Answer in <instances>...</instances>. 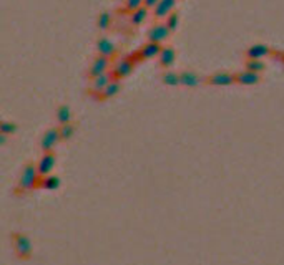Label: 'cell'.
<instances>
[{
  "label": "cell",
  "mask_w": 284,
  "mask_h": 265,
  "mask_svg": "<svg viewBox=\"0 0 284 265\" xmlns=\"http://www.w3.org/2000/svg\"><path fill=\"white\" fill-rule=\"evenodd\" d=\"M39 181H40V176L37 173L35 164H27L22 171L20 181H18V189H20L22 192L32 191V189H35L39 186Z\"/></svg>",
  "instance_id": "cell-1"
},
{
  "label": "cell",
  "mask_w": 284,
  "mask_h": 265,
  "mask_svg": "<svg viewBox=\"0 0 284 265\" xmlns=\"http://www.w3.org/2000/svg\"><path fill=\"white\" fill-rule=\"evenodd\" d=\"M12 241H14V249L17 252V257L22 258V260H27V258L32 257V242L30 239L22 234V232H17L12 237Z\"/></svg>",
  "instance_id": "cell-2"
},
{
  "label": "cell",
  "mask_w": 284,
  "mask_h": 265,
  "mask_svg": "<svg viewBox=\"0 0 284 265\" xmlns=\"http://www.w3.org/2000/svg\"><path fill=\"white\" fill-rule=\"evenodd\" d=\"M60 140V132L59 128H50L42 135V140H40V149L43 153H52L53 148L59 144Z\"/></svg>",
  "instance_id": "cell-3"
},
{
  "label": "cell",
  "mask_w": 284,
  "mask_h": 265,
  "mask_svg": "<svg viewBox=\"0 0 284 265\" xmlns=\"http://www.w3.org/2000/svg\"><path fill=\"white\" fill-rule=\"evenodd\" d=\"M111 68V63L110 58H106V56H97L92 65H90V70H88V77L95 78V77H100V75H103L106 72H110Z\"/></svg>",
  "instance_id": "cell-4"
},
{
  "label": "cell",
  "mask_w": 284,
  "mask_h": 265,
  "mask_svg": "<svg viewBox=\"0 0 284 265\" xmlns=\"http://www.w3.org/2000/svg\"><path fill=\"white\" fill-rule=\"evenodd\" d=\"M55 161H56V157H55L53 153H43V156L40 157V161L35 164L37 173H39L40 178H43V176H48L50 173L53 171Z\"/></svg>",
  "instance_id": "cell-5"
},
{
  "label": "cell",
  "mask_w": 284,
  "mask_h": 265,
  "mask_svg": "<svg viewBox=\"0 0 284 265\" xmlns=\"http://www.w3.org/2000/svg\"><path fill=\"white\" fill-rule=\"evenodd\" d=\"M133 68H135L133 61H131L130 58H123V60L117 61V65L110 68V72L115 80H122L125 77H128V75L133 72Z\"/></svg>",
  "instance_id": "cell-6"
},
{
  "label": "cell",
  "mask_w": 284,
  "mask_h": 265,
  "mask_svg": "<svg viewBox=\"0 0 284 265\" xmlns=\"http://www.w3.org/2000/svg\"><path fill=\"white\" fill-rule=\"evenodd\" d=\"M206 83L213 85V86H228V85L236 83V81H235V75H233V73L216 72V73H213L211 77L206 78Z\"/></svg>",
  "instance_id": "cell-7"
},
{
  "label": "cell",
  "mask_w": 284,
  "mask_h": 265,
  "mask_svg": "<svg viewBox=\"0 0 284 265\" xmlns=\"http://www.w3.org/2000/svg\"><path fill=\"white\" fill-rule=\"evenodd\" d=\"M169 34H172V31L168 30V27L165 23H156L148 30V42L161 43V42H165L168 39Z\"/></svg>",
  "instance_id": "cell-8"
},
{
  "label": "cell",
  "mask_w": 284,
  "mask_h": 265,
  "mask_svg": "<svg viewBox=\"0 0 284 265\" xmlns=\"http://www.w3.org/2000/svg\"><path fill=\"white\" fill-rule=\"evenodd\" d=\"M271 52H273V50H271L266 43H254V45H251L248 50H246L244 55L248 60H261V58H264V56L271 55Z\"/></svg>",
  "instance_id": "cell-9"
},
{
  "label": "cell",
  "mask_w": 284,
  "mask_h": 265,
  "mask_svg": "<svg viewBox=\"0 0 284 265\" xmlns=\"http://www.w3.org/2000/svg\"><path fill=\"white\" fill-rule=\"evenodd\" d=\"M176 7V0H160L153 9L155 18H166Z\"/></svg>",
  "instance_id": "cell-10"
},
{
  "label": "cell",
  "mask_w": 284,
  "mask_h": 265,
  "mask_svg": "<svg viewBox=\"0 0 284 265\" xmlns=\"http://www.w3.org/2000/svg\"><path fill=\"white\" fill-rule=\"evenodd\" d=\"M111 80H115V78H113L111 72H106L103 75H100V77H95V78H92L90 90L95 91V93H102L105 90V86L108 85Z\"/></svg>",
  "instance_id": "cell-11"
},
{
  "label": "cell",
  "mask_w": 284,
  "mask_h": 265,
  "mask_svg": "<svg viewBox=\"0 0 284 265\" xmlns=\"http://www.w3.org/2000/svg\"><path fill=\"white\" fill-rule=\"evenodd\" d=\"M161 43H155V42H147L145 45L140 48V56H141V60H148V58H155V56L160 55L161 52Z\"/></svg>",
  "instance_id": "cell-12"
},
{
  "label": "cell",
  "mask_w": 284,
  "mask_h": 265,
  "mask_svg": "<svg viewBox=\"0 0 284 265\" xmlns=\"http://www.w3.org/2000/svg\"><path fill=\"white\" fill-rule=\"evenodd\" d=\"M235 81L239 85H256L261 81V73H252V72H239L235 75Z\"/></svg>",
  "instance_id": "cell-13"
},
{
  "label": "cell",
  "mask_w": 284,
  "mask_h": 265,
  "mask_svg": "<svg viewBox=\"0 0 284 265\" xmlns=\"http://www.w3.org/2000/svg\"><path fill=\"white\" fill-rule=\"evenodd\" d=\"M97 50L100 56H106V58H110V56H113V53H115V43H113L110 39H105V37H102V39H98L97 42Z\"/></svg>",
  "instance_id": "cell-14"
},
{
  "label": "cell",
  "mask_w": 284,
  "mask_h": 265,
  "mask_svg": "<svg viewBox=\"0 0 284 265\" xmlns=\"http://www.w3.org/2000/svg\"><path fill=\"white\" fill-rule=\"evenodd\" d=\"M200 83H201V78L194 72L186 70V72L180 73V85L186 86V88H196Z\"/></svg>",
  "instance_id": "cell-15"
},
{
  "label": "cell",
  "mask_w": 284,
  "mask_h": 265,
  "mask_svg": "<svg viewBox=\"0 0 284 265\" xmlns=\"http://www.w3.org/2000/svg\"><path fill=\"white\" fill-rule=\"evenodd\" d=\"M158 58H160V65L161 67H165V68L172 67L173 63H175V60H176L175 48H172V47H163L160 55H158Z\"/></svg>",
  "instance_id": "cell-16"
},
{
  "label": "cell",
  "mask_w": 284,
  "mask_h": 265,
  "mask_svg": "<svg viewBox=\"0 0 284 265\" xmlns=\"http://www.w3.org/2000/svg\"><path fill=\"white\" fill-rule=\"evenodd\" d=\"M72 119H73V113L68 105H60L59 108H56V121L60 123V126L72 123Z\"/></svg>",
  "instance_id": "cell-17"
},
{
  "label": "cell",
  "mask_w": 284,
  "mask_h": 265,
  "mask_svg": "<svg viewBox=\"0 0 284 265\" xmlns=\"http://www.w3.org/2000/svg\"><path fill=\"white\" fill-rule=\"evenodd\" d=\"M120 90H122V83H120V80H111L100 94H102L103 100H106V98H113L115 94H118Z\"/></svg>",
  "instance_id": "cell-18"
},
{
  "label": "cell",
  "mask_w": 284,
  "mask_h": 265,
  "mask_svg": "<svg viewBox=\"0 0 284 265\" xmlns=\"http://www.w3.org/2000/svg\"><path fill=\"white\" fill-rule=\"evenodd\" d=\"M147 17H148V9L140 7L138 10L131 12V15H130V23H131V25H141L145 20H147Z\"/></svg>",
  "instance_id": "cell-19"
},
{
  "label": "cell",
  "mask_w": 284,
  "mask_h": 265,
  "mask_svg": "<svg viewBox=\"0 0 284 265\" xmlns=\"http://www.w3.org/2000/svg\"><path fill=\"white\" fill-rule=\"evenodd\" d=\"M39 184H40L43 189H59V186H60V179L56 178V176L48 174V176H43V178H40Z\"/></svg>",
  "instance_id": "cell-20"
},
{
  "label": "cell",
  "mask_w": 284,
  "mask_h": 265,
  "mask_svg": "<svg viewBox=\"0 0 284 265\" xmlns=\"http://www.w3.org/2000/svg\"><path fill=\"white\" fill-rule=\"evenodd\" d=\"M75 131H77V128L72 124V123H68V124H62L60 128H59V132H60V140L62 141H68V140H72L73 135H75Z\"/></svg>",
  "instance_id": "cell-21"
},
{
  "label": "cell",
  "mask_w": 284,
  "mask_h": 265,
  "mask_svg": "<svg viewBox=\"0 0 284 265\" xmlns=\"http://www.w3.org/2000/svg\"><path fill=\"white\" fill-rule=\"evenodd\" d=\"M161 81L168 86H178L180 85V73L175 72H165L161 77Z\"/></svg>",
  "instance_id": "cell-22"
},
{
  "label": "cell",
  "mask_w": 284,
  "mask_h": 265,
  "mask_svg": "<svg viewBox=\"0 0 284 265\" xmlns=\"http://www.w3.org/2000/svg\"><path fill=\"white\" fill-rule=\"evenodd\" d=\"M246 72H252V73H261L264 72L266 65L261 60H246Z\"/></svg>",
  "instance_id": "cell-23"
},
{
  "label": "cell",
  "mask_w": 284,
  "mask_h": 265,
  "mask_svg": "<svg viewBox=\"0 0 284 265\" xmlns=\"http://www.w3.org/2000/svg\"><path fill=\"white\" fill-rule=\"evenodd\" d=\"M97 25H98V28H100V30H106V28H108L110 25H111V14H110V12L103 10L102 14L98 15Z\"/></svg>",
  "instance_id": "cell-24"
},
{
  "label": "cell",
  "mask_w": 284,
  "mask_h": 265,
  "mask_svg": "<svg viewBox=\"0 0 284 265\" xmlns=\"http://www.w3.org/2000/svg\"><path fill=\"white\" fill-rule=\"evenodd\" d=\"M178 23H180V14L178 12H172L166 18H165V25L168 27L169 31H173L178 28Z\"/></svg>",
  "instance_id": "cell-25"
},
{
  "label": "cell",
  "mask_w": 284,
  "mask_h": 265,
  "mask_svg": "<svg viewBox=\"0 0 284 265\" xmlns=\"http://www.w3.org/2000/svg\"><path fill=\"white\" fill-rule=\"evenodd\" d=\"M17 131V124L15 123H12V121H0V135H4V136H10V135H14V132Z\"/></svg>",
  "instance_id": "cell-26"
},
{
  "label": "cell",
  "mask_w": 284,
  "mask_h": 265,
  "mask_svg": "<svg viewBox=\"0 0 284 265\" xmlns=\"http://www.w3.org/2000/svg\"><path fill=\"white\" fill-rule=\"evenodd\" d=\"M143 7V0H125V9L128 12H135Z\"/></svg>",
  "instance_id": "cell-27"
},
{
  "label": "cell",
  "mask_w": 284,
  "mask_h": 265,
  "mask_svg": "<svg viewBox=\"0 0 284 265\" xmlns=\"http://www.w3.org/2000/svg\"><path fill=\"white\" fill-rule=\"evenodd\" d=\"M160 2V0H143V7L145 9H155L156 7V4Z\"/></svg>",
  "instance_id": "cell-28"
},
{
  "label": "cell",
  "mask_w": 284,
  "mask_h": 265,
  "mask_svg": "<svg viewBox=\"0 0 284 265\" xmlns=\"http://www.w3.org/2000/svg\"><path fill=\"white\" fill-rule=\"evenodd\" d=\"M7 140H9V138H7V136L0 135V146H2V144H5V143H7Z\"/></svg>",
  "instance_id": "cell-29"
},
{
  "label": "cell",
  "mask_w": 284,
  "mask_h": 265,
  "mask_svg": "<svg viewBox=\"0 0 284 265\" xmlns=\"http://www.w3.org/2000/svg\"><path fill=\"white\" fill-rule=\"evenodd\" d=\"M276 53H277V55H276L277 60H281V61L284 63V52H276Z\"/></svg>",
  "instance_id": "cell-30"
},
{
  "label": "cell",
  "mask_w": 284,
  "mask_h": 265,
  "mask_svg": "<svg viewBox=\"0 0 284 265\" xmlns=\"http://www.w3.org/2000/svg\"><path fill=\"white\" fill-rule=\"evenodd\" d=\"M0 121H2V118H0Z\"/></svg>",
  "instance_id": "cell-31"
}]
</instances>
